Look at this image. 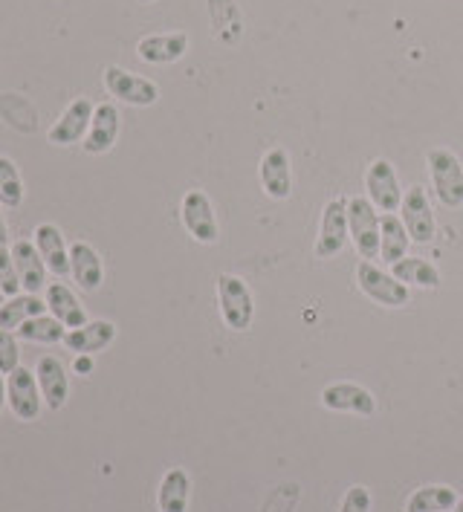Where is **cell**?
<instances>
[{
  "label": "cell",
  "mask_w": 463,
  "mask_h": 512,
  "mask_svg": "<svg viewBox=\"0 0 463 512\" xmlns=\"http://www.w3.org/2000/svg\"><path fill=\"white\" fill-rule=\"evenodd\" d=\"M348 229L362 261H377L380 258V215L368 197L348 200Z\"/></svg>",
  "instance_id": "3"
},
{
  "label": "cell",
  "mask_w": 463,
  "mask_h": 512,
  "mask_svg": "<svg viewBox=\"0 0 463 512\" xmlns=\"http://www.w3.org/2000/svg\"><path fill=\"white\" fill-rule=\"evenodd\" d=\"M365 191H368V200L380 209V212H400V203H403V191H400V177L394 171V165L377 157V160L368 165L365 171Z\"/></svg>",
  "instance_id": "8"
},
{
  "label": "cell",
  "mask_w": 463,
  "mask_h": 512,
  "mask_svg": "<svg viewBox=\"0 0 463 512\" xmlns=\"http://www.w3.org/2000/svg\"><path fill=\"white\" fill-rule=\"evenodd\" d=\"M24 203V180H21V171L15 160L9 157H0V206H21Z\"/></svg>",
  "instance_id": "28"
},
{
  "label": "cell",
  "mask_w": 463,
  "mask_h": 512,
  "mask_svg": "<svg viewBox=\"0 0 463 512\" xmlns=\"http://www.w3.org/2000/svg\"><path fill=\"white\" fill-rule=\"evenodd\" d=\"M9 403V397H6V377L0 374V411H3V405Z\"/></svg>",
  "instance_id": "34"
},
{
  "label": "cell",
  "mask_w": 463,
  "mask_h": 512,
  "mask_svg": "<svg viewBox=\"0 0 463 512\" xmlns=\"http://www.w3.org/2000/svg\"><path fill=\"white\" fill-rule=\"evenodd\" d=\"M15 368H21V351H18V336L12 330L0 327V374H12Z\"/></svg>",
  "instance_id": "30"
},
{
  "label": "cell",
  "mask_w": 463,
  "mask_h": 512,
  "mask_svg": "<svg viewBox=\"0 0 463 512\" xmlns=\"http://www.w3.org/2000/svg\"><path fill=\"white\" fill-rule=\"evenodd\" d=\"M32 243H35V249L41 252L47 270L53 272V275H58V278L70 275V246H67L64 232H61L55 223H41V226L35 229V241Z\"/></svg>",
  "instance_id": "18"
},
{
  "label": "cell",
  "mask_w": 463,
  "mask_h": 512,
  "mask_svg": "<svg viewBox=\"0 0 463 512\" xmlns=\"http://www.w3.org/2000/svg\"><path fill=\"white\" fill-rule=\"evenodd\" d=\"M180 217H183V226L191 238L203 246H215L220 241L218 229V215H215V206L209 200L206 191H189L183 197V206H180Z\"/></svg>",
  "instance_id": "7"
},
{
  "label": "cell",
  "mask_w": 463,
  "mask_h": 512,
  "mask_svg": "<svg viewBox=\"0 0 463 512\" xmlns=\"http://www.w3.org/2000/svg\"><path fill=\"white\" fill-rule=\"evenodd\" d=\"M12 258H15V267H18V278H21V287L24 293L38 296L41 290H47V264L41 258V252L35 249L32 241H15L12 246Z\"/></svg>",
  "instance_id": "17"
},
{
  "label": "cell",
  "mask_w": 463,
  "mask_h": 512,
  "mask_svg": "<svg viewBox=\"0 0 463 512\" xmlns=\"http://www.w3.org/2000/svg\"><path fill=\"white\" fill-rule=\"evenodd\" d=\"M322 405L327 411H345V414H359V417H371L377 414V400L368 388L356 385V382H333L322 391Z\"/></svg>",
  "instance_id": "12"
},
{
  "label": "cell",
  "mask_w": 463,
  "mask_h": 512,
  "mask_svg": "<svg viewBox=\"0 0 463 512\" xmlns=\"http://www.w3.org/2000/svg\"><path fill=\"white\" fill-rule=\"evenodd\" d=\"M458 504V492L452 486L432 484L414 489L406 501V512H449Z\"/></svg>",
  "instance_id": "26"
},
{
  "label": "cell",
  "mask_w": 463,
  "mask_h": 512,
  "mask_svg": "<svg viewBox=\"0 0 463 512\" xmlns=\"http://www.w3.org/2000/svg\"><path fill=\"white\" fill-rule=\"evenodd\" d=\"M351 241V229H348V197H333L322 209V226H319V238H316V258H336Z\"/></svg>",
  "instance_id": "6"
},
{
  "label": "cell",
  "mask_w": 463,
  "mask_h": 512,
  "mask_svg": "<svg viewBox=\"0 0 463 512\" xmlns=\"http://www.w3.org/2000/svg\"><path fill=\"white\" fill-rule=\"evenodd\" d=\"M191 498V478L186 469L174 466L168 469L160 481V492H157V507L160 512H189Z\"/></svg>",
  "instance_id": "23"
},
{
  "label": "cell",
  "mask_w": 463,
  "mask_h": 512,
  "mask_svg": "<svg viewBox=\"0 0 463 512\" xmlns=\"http://www.w3.org/2000/svg\"><path fill=\"white\" fill-rule=\"evenodd\" d=\"M102 81H105V90L110 96H116L119 102H125L131 108H151L160 99V87L154 81L137 76L125 67H116V64L105 67Z\"/></svg>",
  "instance_id": "5"
},
{
  "label": "cell",
  "mask_w": 463,
  "mask_h": 512,
  "mask_svg": "<svg viewBox=\"0 0 463 512\" xmlns=\"http://www.w3.org/2000/svg\"><path fill=\"white\" fill-rule=\"evenodd\" d=\"M391 275L403 281L406 287H420V290H437L440 287V272L432 261L426 258H403L391 267Z\"/></svg>",
  "instance_id": "25"
},
{
  "label": "cell",
  "mask_w": 463,
  "mask_h": 512,
  "mask_svg": "<svg viewBox=\"0 0 463 512\" xmlns=\"http://www.w3.org/2000/svg\"><path fill=\"white\" fill-rule=\"evenodd\" d=\"M0 290H3V296H18L24 290L21 278H18L15 258H12V249H6V246H0Z\"/></svg>",
  "instance_id": "29"
},
{
  "label": "cell",
  "mask_w": 463,
  "mask_h": 512,
  "mask_svg": "<svg viewBox=\"0 0 463 512\" xmlns=\"http://www.w3.org/2000/svg\"><path fill=\"white\" fill-rule=\"evenodd\" d=\"M3 301H6V296H3V290H0V304H3Z\"/></svg>",
  "instance_id": "36"
},
{
  "label": "cell",
  "mask_w": 463,
  "mask_h": 512,
  "mask_svg": "<svg viewBox=\"0 0 463 512\" xmlns=\"http://www.w3.org/2000/svg\"><path fill=\"white\" fill-rule=\"evenodd\" d=\"M18 336L24 339V342H35V345H58V342H64V336H67V327L58 322L55 316H35V319H29L18 327Z\"/></svg>",
  "instance_id": "27"
},
{
  "label": "cell",
  "mask_w": 463,
  "mask_h": 512,
  "mask_svg": "<svg viewBox=\"0 0 463 512\" xmlns=\"http://www.w3.org/2000/svg\"><path fill=\"white\" fill-rule=\"evenodd\" d=\"M218 304H220V316L229 330L235 333H244L252 327V319H255V301H252V293L246 287L244 278L232 275V272H220L218 275Z\"/></svg>",
  "instance_id": "1"
},
{
  "label": "cell",
  "mask_w": 463,
  "mask_h": 512,
  "mask_svg": "<svg viewBox=\"0 0 463 512\" xmlns=\"http://www.w3.org/2000/svg\"><path fill=\"white\" fill-rule=\"evenodd\" d=\"M139 3H154V0H139Z\"/></svg>",
  "instance_id": "37"
},
{
  "label": "cell",
  "mask_w": 463,
  "mask_h": 512,
  "mask_svg": "<svg viewBox=\"0 0 463 512\" xmlns=\"http://www.w3.org/2000/svg\"><path fill=\"white\" fill-rule=\"evenodd\" d=\"M119 131H122V113L113 102H102L93 110V122H90V131L84 136L82 148L93 157L108 154L119 139Z\"/></svg>",
  "instance_id": "13"
},
{
  "label": "cell",
  "mask_w": 463,
  "mask_h": 512,
  "mask_svg": "<svg viewBox=\"0 0 463 512\" xmlns=\"http://www.w3.org/2000/svg\"><path fill=\"white\" fill-rule=\"evenodd\" d=\"M452 512H463V498H458V504H455V510Z\"/></svg>",
  "instance_id": "35"
},
{
  "label": "cell",
  "mask_w": 463,
  "mask_h": 512,
  "mask_svg": "<svg viewBox=\"0 0 463 512\" xmlns=\"http://www.w3.org/2000/svg\"><path fill=\"white\" fill-rule=\"evenodd\" d=\"M73 368H76V374L87 377V374L93 371V356H90V353H76V362H73Z\"/></svg>",
  "instance_id": "32"
},
{
  "label": "cell",
  "mask_w": 463,
  "mask_h": 512,
  "mask_svg": "<svg viewBox=\"0 0 463 512\" xmlns=\"http://www.w3.org/2000/svg\"><path fill=\"white\" fill-rule=\"evenodd\" d=\"M35 379H38V388H41V397H44L47 408L50 411L64 408V403L70 400V377H67L64 362L53 353L41 356L35 365Z\"/></svg>",
  "instance_id": "14"
},
{
  "label": "cell",
  "mask_w": 463,
  "mask_h": 512,
  "mask_svg": "<svg viewBox=\"0 0 463 512\" xmlns=\"http://www.w3.org/2000/svg\"><path fill=\"white\" fill-rule=\"evenodd\" d=\"M426 165H429V174H432L437 200L446 209L463 206V165L458 160V154L449 151V148H432L426 154Z\"/></svg>",
  "instance_id": "2"
},
{
  "label": "cell",
  "mask_w": 463,
  "mask_h": 512,
  "mask_svg": "<svg viewBox=\"0 0 463 512\" xmlns=\"http://www.w3.org/2000/svg\"><path fill=\"white\" fill-rule=\"evenodd\" d=\"M258 177H261V186L267 191V197H273V200H287V197L293 194V165H290L287 148H270V151L261 157Z\"/></svg>",
  "instance_id": "15"
},
{
  "label": "cell",
  "mask_w": 463,
  "mask_h": 512,
  "mask_svg": "<svg viewBox=\"0 0 463 512\" xmlns=\"http://www.w3.org/2000/svg\"><path fill=\"white\" fill-rule=\"evenodd\" d=\"M400 217L409 229L411 243H432L435 241V212H432V203H429V194L423 186H411L403 194V203H400Z\"/></svg>",
  "instance_id": "9"
},
{
  "label": "cell",
  "mask_w": 463,
  "mask_h": 512,
  "mask_svg": "<svg viewBox=\"0 0 463 512\" xmlns=\"http://www.w3.org/2000/svg\"><path fill=\"white\" fill-rule=\"evenodd\" d=\"M6 243H9V226H6L3 212H0V246H6Z\"/></svg>",
  "instance_id": "33"
},
{
  "label": "cell",
  "mask_w": 463,
  "mask_h": 512,
  "mask_svg": "<svg viewBox=\"0 0 463 512\" xmlns=\"http://www.w3.org/2000/svg\"><path fill=\"white\" fill-rule=\"evenodd\" d=\"M70 275L82 287L84 293H96L105 281V267L99 252L90 243L76 241L70 243Z\"/></svg>",
  "instance_id": "19"
},
{
  "label": "cell",
  "mask_w": 463,
  "mask_h": 512,
  "mask_svg": "<svg viewBox=\"0 0 463 512\" xmlns=\"http://www.w3.org/2000/svg\"><path fill=\"white\" fill-rule=\"evenodd\" d=\"M189 44L186 32H154L139 38L137 55L145 64H174L189 53Z\"/></svg>",
  "instance_id": "16"
},
{
  "label": "cell",
  "mask_w": 463,
  "mask_h": 512,
  "mask_svg": "<svg viewBox=\"0 0 463 512\" xmlns=\"http://www.w3.org/2000/svg\"><path fill=\"white\" fill-rule=\"evenodd\" d=\"M409 229L403 223V217H397L394 212L380 215V261L394 267L397 261H403L409 255Z\"/></svg>",
  "instance_id": "21"
},
{
  "label": "cell",
  "mask_w": 463,
  "mask_h": 512,
  "mask_svg": "<svg viewBox=\"0 0 463 512\" xmlns=\"http://www.w3.org/2000/svg\"><path fill=\"white\" fill-rule=\"evenodd\" d=\"M6 397H9V408L18 420H35L44 408V397L38 388L35 371L27 368H15L12 374H6Z\"/></svg>",
  "instance_id": "10"
},
{
  "label": "cell",
  "mask_w": 463,
  "mask_h": 512,
  "mask_svg": "<svg viewBox=\"0 0 463 512\" xmlns=\"http://www.w3.org/2000/svg\"><path fill=\"white\" fill-rule=\"evenodd\" d=\"M93 110L96 105L90 99H76L70 102L64 113L55 119V125L50 128L47 139L58 145V148H67V145H76V142H84V136L90 131V122H93Z\"/></svg>",
  "instance_id": "11"
},
{
  "label": "cell",
  "mask_w": 463,
  "mask_h": 512,
  "mask_svg": "<svg viewBox=\"0 0 463 512\" xmlns=\"http://www.w3.org/2000/svg\"><path fill=\"white\" fill-rule=\"evenodd\" d=\"M113 339H116V324L108 322V319H93V322L82 324L76 330H67L64 345L73 353H90V356H96L99 351H105Z\"/></svg>",
  "instance_id": "20"
},
{
  "label": "cell",
  "mask_w": 463,
  "mask_h": 512,
  "mask_svg": "<svg viewBox=\"0 0 463 512\" xmlns=\"http://www.w3.org/2000/svg\"><path fill=\"white\" fill-rule=\"evenodd\" d=\"M339 512H371V492H368V486H351V489L345 492V498H342Z\"/></svg>",
  "instance_id": "31"
},
{
  "label": "cell",
  "mask_w": 463,
  "mask_h": 512,
  "mask_svg": "<svg viewBox=\"0 0 463 512\" xmlns=\"http://www.w3.org/2000/svg\"><path fill=\"white\" fill-rule=\"evenodd\" d=\"M47 310H50V316H55L67 330H76V327L87 324L84 304L79 301V296H76L67 284H61V281H55V284L47 287Z\"/></svg>",
  "instance_id": "22"
},
{
  "label": "cell",
  "mask_w": 463,
  "mask_h": 512,
  "mask_svg": "<svg viewBox=\"0 0 463 512\" xmlns=\"http://www.w3.org/2000/svg\"><path fill=\"white\" fill-rule=\"evenodd\" d=\"M44 313H47V301H41L32 293H18V296H9L0 304V327L18 330L24 322L35 319V316H44Z\"/></svg>",
  "instance_id": "24"
},
{
  "label": "cell",
  "mask_w": 463,
  "mask_h": 512,
  "mask_svg": "<svg viewBox=\"0 0 463 512\" xmlns=\"http://www.w3.org/2000/svg\"><path fill=\"white\" fill-rule=\"evenodd\" d=\"M356 284L365 296L382 307H406L411 298L409 287L403 281H397L391 272L380 270L374 261H362L356 267Z\"/></svg>",
  "instance_id": "4"
}]
</instances>
